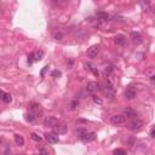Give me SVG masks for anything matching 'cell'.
<instances>
[{
	"label": "cell",
	"mask_w": 155,
	"mask_h": 155,
	"mask_svg": "<svg viewBox=\"0 0 155 155\" xmlns=\"http://www.w3.org/2000/svg\"><path fill=\"white\" fill-rule=\"evenodd\" d=\"M142 126H143V121L136 117V119H132L130 121V124H129V130H131V131H138V130L142 129Z\"/></svg>",
	"instance_id": "6da1fadb"
},
{
	"label": "cell",
	"mask_w": 155,
	"mask_h": 155,
	"mask_svg": "<svg viewBox=\"0 0 155 155\" xmlns=\"http://www.w3.org/2000/svg\"><path fill=\"white\" fill-rule=\"evenodd\" d=\"M125 97L126 99H129V101H132V99L136 98V95H137V91H136V88L133 86H129L126 90H125Z\"/></svg>",
	"instance_id": "7a4b0ae2"
},
{
	"label": "cell",
	"mask_w": 155,
	"mask_h": 155,
	"mask_svg": "<svg viewBox=\"0 0 155 155\" xmlns=\"http://www.w3.org/2000/svg\"><path fill=\"white\" fill-rule=\"evenodd\" d=\"M53 133H56V134H63V133H66L67 130H68V127L66 124H63V122H57V125L53 127Z\"/></svg>",
	"instance_id": "3957f363"
},
{
	"label": "cell",
	"mask_w": 155,
	"mask_h": 155,
	"mask_svg": "<svg viewBox=\"0 0 155 155\" xmlns=\"http://www.w3.org/2000/svg\"><path fill=\"white\" fill-rule=\"evenodd\" d=\"M96 133L95 132H88V131H86V132H84L83 134L80 136V139H83L84 142H93L95 139H96Z\"/></svg>",
	"instance_id": "277c9868"
},
{
	"label": "cell",
	"mask_w": 155,
	"mask_h": 155,
	"mask_svg": "<svg viewBox=\"0 0 155 155\" xmlns=\"http://www.w3.org/2000/svg\"><path fill=\"white\" fill-rule=\"evenodd\" d=\"M86 90H87V92H90V93H95V92H97V91L101 90V86H99V84L96 83V81H91V83L87 84Z\"/></svg>",
	"instance_id": "5b68a950"
},
{
	"label": "cell",
	"mask_w": 155,
	"mask_h": 155,
	"mask_svg": "<svg viewBox=\"0 0 155 155\" xmlns=\"http://www.w3.org/2000/svg\"><path fill=\"white\" fill-rule=\"evenodd\" d=\"M125 121H126V117L124 116V115H113L112 117H110V122L113 124V125H122V124H125Z\"/></svg>",
	"instance_id": "8992f818"
},
{
	"label": "cell",
	"mask_w": 155,
	"mask_h": 155,
	"mask_svg": "<svg viewBox=\"0 0 155 155\" xmlns=\"http://www.w3.org/2000/svg\"><path fill=\"white\" fill-rule=\"evenodd\" d=\"M57 122H58V120L54 116H47L46 119L44 120V125L46 127H51V129H53V127L57 125Z\"/></svg>",
	"instance_id": "52a82bcc"
},
{
	"label": "cell",
	"mask_w": 155,
	"mask_h": 155,
	"mask_svg": "<svg viewBox=\"0 0 155 155\" xmlns=\"http://www.w3.org/2000/svg\"><path fill=\"white\" fill-rule=\"evenodd\" d=\"M98 51H99V46H97V45H95V46H91L87 50V57L88 58H95V57H97Z\"/></svg>",
	"instance_id": "ba28073f"
},
{
	"label": "cell",
	"mask_w": 155,
	"mask_h": 155,
	"mask_svg": "<svg viewBox=\"0 0 155 155\" xmlns=\"http://www.w3.org/2000/svg\"><path fill=\"white\" fill-rule=\"evenodd\" d=\"M45 137H46V139H47L49 143H52V144H56V143L59 142L58 134L53 133V132H52V133H46V134H45Z\"/></svg>",
	"instance_id": "9c48e42d"
},
{
	"label": "cell",
	"mask_w": 155,
	"mask_h": 155,
	"mask_svg": "<svg viewBox=\"0 0 155 155\" xmlns=\"http://www.w3.org/2000/svg\"><path fill=\"white\" fill-rule=\"evenodd\" d=\"M124 116L125 117H131V119H134L137 116V112L133 110L132 108H126L124 110Z\"/></svg>",
	"instance_id": "30bf717a"
},
{
	"label": "cell",
	"mask_w": 155,
	"mask_h": 155,
	"mask_svg": "<svg viewBox=\"0 0 155 155\" xmlns=\"http://www.w3.org/2000/svg\"><path fill=\"white\" fill-rule=\"evenodd\" d=\"M96 17H97V20L98 21H102V22H105L109 20V15L107 12H103V11H99L96 13Z\"/></svg>",
	"instance_id": "8fae6325"
},
{
	"label": "cell",
	"mask_w": 155,
	"mask_h": 155,
	"mask_svg": "<svg viewBox=\"0 0 155 155\" xmlns=\"http://www.w3.org/2000/svg\"><path fill=\"white\" fill-rule=\"evenodd\" d=\"M131 39L133 42L139 44V42H142V35L138 32H133V33H131Z\"/></svg>",
	"instance_id": "7c38bea8"
},
{
	"label": "cell",
	"mask_w": 155,
	"mask_h": 155,
	"mask_svg": "<svg viewBox=\"0 0 155 155\" xmlns=\"http://www.w3.org/2000/svg\"><path fill=\"white\" fill-rule=\"evenodd\" d=\"M13 138H15V143L18 145V147H23V145H24V138L22 137L21 134H15Z\"/></svg>",
	"instance_id": "4fadbf2b"
},
{
	"label": "cell",
	"mask_w": 155,
	"mask_h": 155,
	"mask_svg": "<svg viewBox=\"0 0 155 155\" xmlns=\"http://www.w3.org/2000/svg\"><path fill=\"white\" fill-rule=\"evenodd\" d=\"M30 54L33 57V61H40L42 58V56H44V52L42 51H35V52H33Z\"/></svg>",
	"instance_id": "5bb4252c"
},
{
	"label": "cell",
	"mask_w": 155,
	"mask_h": 155,
	"mask_svg": "<svg viewBox=\"0 0 155 155\" xmlns=\"http://www.w3.org/2000/svg\"><path fill=\"white\" fill-rule=\"evenodd\" d=\"M85 67H86V69H88V70H91V71H92L96 76H98V74H99V73H98V69H97V68H96V67L92 64V63H86V64H85Z\"/></svg>",
	"instance_id": "9a60e30c"
},
{
	"label": "cell",
	"mask_w": 155,
	"mask_h": 155,
	"mask_svg": "<svg viewBox=\"0 0 155 155\" xmlns=\"http://www.w3.org/2000/svg\"><path fill=\"white\" fill-rule=\"evenodd\" d=\"M125 40H126V38L124 35H116L115 38H114V41H115V44L116 45H124V42H125Z\"/></svg>",
	"instance_id": "2e32d148"
},
{
	"label": "cell",
	"mask_w": 155,
	"mask_h": 155,
	"mask_svg": "<svg viewBox=\"0 0 155 155\" xmlns=\"http://www.w3.org/2000/svg\"><path fill=\"white\" fill-rule=\"evenodd\" d=\"M1 101L5 102V103H10L12 101V96L10 93H7V92H4L3 96H1Z\"/></svg>",
	"instance_id": "e0dca14e"
},
{
	"label": "cell",
	"mask_w": 155,
	"mask_h": 155,
	"mask_svg": "<svg viewBox=\"0 0 155 155\" xmlns=\"http://www.w3.org/2000/svg\"><path fill=\"white\" fill-rule=\"evenodd\" d=\"M36 117H38V116H36V114L34 112H30V113L27 114L25 119H27V121H29V122H34L36 120Z\"/></svg>",
	"instance_id": "ac0fdd59"
},
{
	"label": "cell",
	"mask_w": 155,
	"mask_h": 155,
	"mask_svg": "<svg viewBox=\"0 0 155 155\" xmlns=\"http://www.w3.org/2000/svg\"><path fill=\"white\" fill-rule=\"evenodd\" d=\"M30 138L34 141V142H41V136L39 134V133H36V132H33L32 134H30Z\"/></svg>",
	"instance_id": "d6986e66"
},
{
	"label": "cell",
	"mask_w": 155,
	"mask_h": 155,
	"mask_svg": "<svg viewBox=\"0 0 155 155\" xmlns=\"http://www.w3.org/2000/svg\"><path fill=\"white\" fill-rule=\"evenodd\" d=\"M113 154H114V155H126V151H125L124 149H115V150L113 151Z\"/></svg>",
	"instance_id": "ffe728a7"
},
{
	"label": "cell",
	"mask_w": 155,
	"mask_h": 155,
	"mask_svg": "<svg viewBox=\"0 0 155 155\" xmlns=\"http://www.w3.org/2000/svg\"><path fill=\"white\" fill-rule=\"evenodd\" d=\"M76 107H78V101H73L69 104V109H70V110H74V109H76Z\"/></svg>",
	"instance_id": "44dd1931"
},
{
	"label": "cell",
	"mask_w": 155,
	"mask_h": 155,
	"mask_svg": "<svg viewBox=\"0 0 155 155\" xmlns=\"http://www.w3.org/2000/svg\"><path fill=\"white\" fill-rule=\"evenodd\" d=\"M51 75H52L53 78H59V76L62 75V73H61L59 70H53V71L51 73Z\"/></svg>",
	"instance_id": "7402d4cb"
},
{
	"label": "cell",
	"mask_w": 155,
	"mask_h": 155,
	"mask_svg": "<svg viewBox=\"0 0 155 155\" xmlns=\"http://www.w3.org/2000/svg\"><path fill=\"white\" fill-rule=\"evenodd\" d=\"M92 98H93V102H95V103H98V104H102V99H101V98H99V97H97V96H93Z\"/></svg>",
	"instance_id": "603a6c76"
},
{
	"label": "cell",
	"mask_w": 155,
	"mask_h": 155,
	"mask_svg": "<svg viewBox=\"0 0 155 155\" xmlns=\"http://www.w3.org/2000/svg\"><path fill=\"white\" fill-rule=\"evenodd\" d=\"M38 155H49V151H47L46 149H41V150L39 151Z\"/></svg>",
	"instance_id": "cb8c5ba5"
},
{
	"label": "cell",
	"mask_w": 155,
	"mask_h": 155,
	"mask_svg": "<svg viewBox=\"0 0 155 155\" xmlns=\"http://www.w3.org/2000/svg\"><path fill=\"white\" fill-rule=\"evenodd\" d=\"M150 137L151 138L155 137V127H151V130H150Z\"/></svg>",
	"instance_id": "d4e9b609"
},
{
	"label": "cell",
	"mask_w": 155,
	"mask_h": 155,
	"mask_svg": "<svg viewBox=\"0 0 155 155\" xmlns=\"http://www.w3.org/2000/svg\"><path fill=\"white\" fill-rule=\"evenodd\" d=\"M54 38H56L57 40H61V39H62V34H61V33H58V34H54Z\"/></svg>",
	"instance_id": "484cf974"
},
{
	"label": "cell",
	"mask_w": 155,
	"mask_h": 155,
	"mask_svg": "<svg viewBox=\"0 0 155 155\" xmlns=\"http://www.w3.org/2000/svg\"><path fill=\"white\" fill-rule=\"evenodd\" d=\"M47 68H49V66H46V67L44 68V70L41 71V75H44V74H45V71H46V69H47Z\"/></svg>",
	"instance_id": "4316f807"
},
{
	"label": "cell",
	"mask_w": 155,
	"mask_h": 155,
	"mask_svg": "<svg viewBox=\"0 0 155 155\" xmlns=\"http://www.w3.org/2000/svg\"><path fill=\"white\" fill-rule=\"evenodd\" d=\"M3 93H4V92H3L1 90H0V99H1V96H3Z\"/></svg>",
	"instance_id": "83f0119b"
},
{
	"label": "cell",
	"mask_w": 155,
	"mask_h": 155,
	"mask_svg": "<svg viewBox=\"0 0 155 155\" xmlns=\"http://www.w3.org/2000/svg\"><path fill=\"white\" fill-rule=\"evenodd\" d=\"M0 144H3V138H0Z\"/></svg>",
	"instance_id": "f1b7e54d"
},
{
	"label": "cell",
	"mask_w": 155,
	"mask_h": 155,
	"mask_svg": "<svg viewBox=\"0 0 155 155\" xmlns=\"http://www.w3.org/2000/svg\"><path fill=\"white\" fill-rule=\"evenodd\" d=\"M17 155H25V154H17Z\"/></svg>",
	"instance_id": "f546056e"
}]
</instances>
